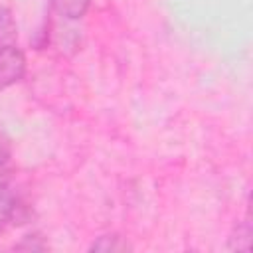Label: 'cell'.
Wrapping results in <instances>:
<instances>
[{"label": "cell", "instance_id": "3957f363", "mask_svg": "<svg viewBox=\"0 0 253 253\" xmlns=\"http://www.w3.org/2000/svg\"><path fill=\"white\" fill-rule=\"evenodd\" d=\"M18 36V28H16V20L10 8L0 6V47L2 45H10Z\"/></svg>", "mask_w": 253, "mask_h": 253}, {"label": "cell", "instance_id": "6da1fadb", "mask_svg": "<svg viewBox=\"0 0 253 253\" xmlns=\"http://www.w3.org/2000/svg\"><path fill=\"white\" fill-rule=\"evenodd\" d=\"M26 73V55L24 51L10 43L0 47V89H8L22 81Z\"/></svg>", "mask_w": 253, "mask_h": 253}, {"label": "cell", "instance_id": "5b68a950", "mask_svg": "<svg viewBox=\"0 0 253 253\" xmlns=\"http://www.w3.org/2000/svg\"><path fill=\"white\" fill-rule=\"evenodd\" d=\"M89 249L91 251H126L130 249V245L119 235H101L97 241H93Z\"/></svg>", "mask_w": 253, "mask_h": 253}, {"label": "cell", "instance_id": "8992f818", "mask_svg": "<svg viewBox=\"0 0 253 253\" xmlns=\"http://www.w3.org/2000/svg\"><path fill=\"white\" fill-rule=\"evenodd\" d=\"M16 249H34V251H42V249H45V243L42 241V237H40L38 233H34V235H26L24 241H20V243L16 245Z\"/></svg>", "mask_w": 253, "mask_h": 253}, {"label": "cell", "instance_id": "52a82bcc", "mask_svg": "<svg viewBox=\"0 0 253 253\" xmlns=\"http://www.w3.org/2000/svg\"><path fill=\"white\" fill-rule=\"evenodd\" d=\"M8 158H10V140H8V136L0 130V164H2V162H8Z\"/></svg>", "mask_w": 253, "mask_h": 253}, {"label": "cell", "instance_id": "277c9868", "mask_svg": "<svg viewBox=\"0 0 253 253\" xmlns=\"http://www.w3.org/2000/svg\"><path fill=\"white\" fill-rule=\"evenodd\" d=\"M14 206H16V200H14L12 192L8 190V186L0 188V233L12 223Z\"/></svg>", "mask_w": 253, "mask_h": 253}, {"label": "cell", "instance_id": "7a4b0ae2", "mask_svg": "<svg viewBox=\"0 0 253 253\" xmlns=\"http://www.w3.org/2000/svg\"><path fill=\"white\" fill-rule=\"evenodd\" d=\"M51 6L65 20H81L89 10L91 0H51Z\"/></svg>", "mask_w": 253, "mask_h": 253}, {"label": "cell", "instance_id": "ba28073f", "mask_svg": "<svg viewBox=\"0 0 253 253\" xmlns=\"http://www.w3.org/2000/svg\"><path fill=\"white\" fill-rule=\"evenodd\" d=\"M8 182H10V168L6 162H2L0 164V188L8 186Z\"/></svg>", "mask_w": 253, "mask_h": 253}]
</instances>
